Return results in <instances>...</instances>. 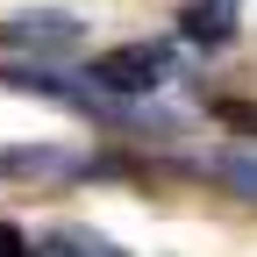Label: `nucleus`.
Listing matches in <instances>:
<instances>
[{
  "label": "nucleus",
  "mask_w": 257,
  "mask_h": 257,
  "mask_svg": "<svg viewBox=\"0 0 257 257\" xmlns=\"http://www.w3.org/2000/svg\"><path fill=\"white\" fill-rule=\"evenodd\" d=\"M86 79L100 86V93H150L157 79H172V50L165 43H121V50H107V57H93L86 64Z\"/></svg>",
  "instance_id": "f257e3e1"
},
{
  "label": "nucleus",
  "mask_w": 257,
  "mask_h": 257,
  "mask_svg": "<svg viewBox=\"0 0 257 257\" xmlns=\"http://www.w3.org/2000/svg\"><path fill=\"white\" fill-rule=\"evenodd\" d=\"M0 43H29V50H72V43H79V22H72V15H15V22H0Z\"/></svg>",
  "instance_id": "f03ea898"
},
{
  "label": "nucleus",
  "mask_w": 257,
  "mask_h": 257,
  "mask_svg": "<svg viewBox=\"0 0 257 257\" xmlns=\"http://www.w3.org/2000/svg\"><path fill=\"white\" fill-rule=\"evenodd\" d=\"M236 8H243V0H186V8H179V29H186V43H229L236 36Z\"/></svg>",
  "instance_id": "7ed1b4c3"
},
{
  "label": "nucleus",
  "mask_w": 257,
  "mask_h": 257,
  "mask_svg": "<svg viewBox=\"0 0 257 257\" xmlns=\"http://www.w3.org/2000/svg\"><path fill=\"white\" fill-rule=\"evenodd\" d=\"M36 257H121V250H114L107 236H86V229H57V236H50Z\"/></svg>",
  "instance_id": "20e7f679"
},
{
  "label": "nucleus",
  "mask_w": 257,
  "mask_h": 257,
  "mask_svg": "<svg viewBox=\"0 0 257 257\" xmlns=\"http://www.w3.org/2000/svg\"><path fill=\"white\" fill-rule=\"evenodd\" d=\"M214 121H229L236 136H257V100H214Z\"/></svg>",
  "instance_id": "39448f33"
},
{
  "label": "nucleus",
  "mask_w": 257,
  "mask_h": 257,
  "mask_svg": "<svg viewBox=\"0 0 257 257\" xmlns=\"http://www.w3.org/2000/svg\"><path fill=\"white\" fill-rule=\"evenodd\" d=\"M0 257H36V250L22 243V229H8V221H0Z\"/></svg>",
  "instance_id": "423d86ee"
}]
</instances>
